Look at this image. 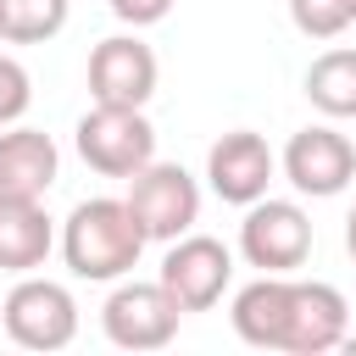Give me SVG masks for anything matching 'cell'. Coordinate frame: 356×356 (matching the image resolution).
<instances>
[{"label": "cell", "mask_w": 356, "mask_h": 356, "mask_svg": "<svg viewBox=\"0 0 356 356\" xmlns=\"http://www.w3.org/2000/svg\"><path fill=\"white\" fill-rule=\"evenodd\" d=\"M61 250L78 278H122L145 250V228L128 211V200H83L67 217Z\"/></svg>", "instance_id": "6da1fadb"}, {"label": "cell", "mask_w": 356, "mask_h": 356, "mask_svg": "<svg viewBox=\"0 0 356 356\" xmlns=\"http://www.w3.org/2000/svg\"><path fill=\"white\" fill-rule=\"evenodd\" d=\"M78 156L106 178H134L156 161V128L139 106H95L78 122Z\"/></svg>", "instance_id": "7a4b0ae2"}, {"label": "cell", "mask_w": 356, "mask_h": 356, "mask_svg": "<svg viewBox=\"0 0 356 356\" xmlns=\"http://www.w3.org/2000/svg\"><path fill=\"white\" fill-rule=\"evenodd\" d=\"M128 211L139 217L145 239H178L200 217V189L178 161H150L128 178Z\"/></svg>", "instance_id": "3957f363"}, {"label": "cell", "mask_w": 356, "mask_h": 356, "mask_svg": "<svg viewBox=\"0 0 356 356\" xmlns=\"http://www.w3.org/2000/svg\"><path fill=\"white\" fill-rule=\"evenodd\" d=\"M239 250L261 273H295L312 256V222L295 200H250L239 222Z\"/></svg>", "instance_id": "277c9868"}, {"label": "cell", "mask_w": 356, "mask_h": 356, "mask_svg": "<svg viewBox=\"0 0 356 356\" xmlns=\"http://www.w3.org/2000/svg\"><path fill=\"white\" fill-rule=\"evenodd\" d=\"M6 334L22 350H61L78 334V306L61 284L50 278H22L6 295Z\"/></svg>", "instance_id": "5b68a950"}, {"label": "cell", "mask_w": 356, "mask_h": 356, "mask_svg": "<svg viewBox=\"0 0 356 356\" xmlns=\"http://www.w3.org/2000/svg\"><path fill=\"white\" fill-rule=\"evenodd\" d=\"M178 317H184V306L167 295L161 278L156 284H122L106 300V334L122 350H161L178 334Z\"/></svg>", "instance_id": "8992f818"}, {"label": "cell", "mask_w": 356, "mask_h": 356, "mask_svg": "<svg viewBox=\"0 0 356 356\" xmlns=\"http://www.w3.org/2000/svg\"><path fill=\"white\" fill-rule=\"evenodd\" d=\"M89 95L95 106H145L156 95V56L134 33H111L89 50Z\"/></svg>", "instance_id": "52a82bcc"}, {"label": "cell", "mask_w": 356, "mask_h": 356, "mask_svg": "<svg viewBox=\"0 0 356 356\" xmlns=\"http://www.w3.org/2000/svg\"><path fill=\"white\" fill-rule=\"evenodd\" d=\"M228 278H234V256H228L222 239H206V234L178 239V245L167 250V261H161V284H167V295H172L184 312L217 306L222 289H228Z\"/></svg>", "instance_id": "ba28073f"}, {"label": "cell", "mask_w": 356, "mask_h": 356, "mask_svg": "<svg viewBox=\"0 0 356 356\" xmlns=\"http://www.w3.org/2000/svg\"><path fill=\"white\" fill-rule=\"evenodd\" d=\"M284 172L300 195H339L356 178V145L334 128H300L284 150Z\"/></svg>", "instance_id": "9c48e42d"}, {"label": "cell", "mask_w": 356, "mask_h": 356, "mask_svg": "<svg viewBox=\"0 0 356 356\" xmlns=\"http://www.w3.org/2000/svg\"><path fill=\"white\" fill-rule=\"evenodd\" d=\"M206 178H211V189H217L222 200H234V206L261 200V195H267V178H273V150H267V139L250 134V128L222 134V139L211 145V156H206Z\"/></svg>", "instance_id": "30bf717a"}, {"label": "cell", "mask_w": 356, "mask_h": 356, "mask_svg": "<svg viewBox=\"0 0 356 356\" xmlns=\"http://www.w3.org/2000/svg\"><path fill=\"white\" fill-rule=\"evenodd\" d=\"M345 345V295L334 284H289V328H284V350L295 356H323Z\"/></svg>", "instance_id": "8fae6325"}, {"label": "cell", "mask_w": 356, "mask_h": 356, "mask_svg": "<svg viewBox=\"0 0 356 356\" xmlns=\"http://www.w3.org/2000/svg\"><path fill=\"white\" fill-rule=\"evenodd\" d=\"M56 184V145L39 128L0 134V200H39Z\"/></svg>", "instance_id": "7c38bea8"}, {"label": "cell", "mask_w": 356, "mask_h": 356, "mask_svg": "<svg viewBox=\"0 0 356 356\" xmlns=\"http://www.w3.org/2000/svg\"><path fill=\"white\" fill-rule=\"evenodd\" d=\"M234 328L256 350H284V328H289V284H284V273H261L256 284H245L234 295Z\"/></svg>", "instance_id": "4fadbf2b"}, {"label": "cell", "mask_w": 356, "mask_h": 356, "mask_svg": "<svg viewBox=\"0 0 356 356\" xmlns=\"http://www.w3.org/2000/svg\"><path fill=\"white\" fill-rule=\"evenodd\" d=\"M50 256V217L39 200H0V267L6 273H33Z\"/></svg>", "instance_id": "5bb4252c"}, {"label": "cell", "mask_w": 356, "mask_h": 356, "mask_svg": "<svg viewBox=\"0 0 356 356\" xmlns=\"http://www.w3.org/2000/svg\"><path fill=\"white\" fill-rule=\"evenodd\" d=\"M306 100L323 117H356V50H323L306 72Z\"/></svg>", "instance_id": "9a60e30c"}, {"label": "cell", "mask_w": 356, "mask_h": 356, "mask_svg": "<svg viewBox=\"0 0 356 356\" xmlns=\"http://www.w3.org/2000/svg\"><path fill=\"white\" fill-rule=\"evenodd\" d=\"M61 22H67V0H0V39L11 44L56 39Z\"/></svg>", "instance_id": "2e32d148"}, {"label": "cell", "mask_w": 356, "mask_h": 356, "mask_svg": "<svg viewBox=\"0 0 356 356\" xmlns=\"http://www.w3.org/2000/svg\"><path fill=\"white\" fill-rule=\"evenodd\" d=\"M289 17L306 39H334L345 33L356 17H350V0H289Z\"/></svg>", "instance_id": "e0dca14e"}, {"label": "cell", "mask_w": 356, "mask_h": 356, "mask_svg": "<svg viewBox=\"0 0 356 356\" xmlns=\"http://www.w3.org/2000/svg\"><path fill=\"white\" fill-rule=\"evenodd\" d=\"M28 100H33V89H28V72H22V61L0 56V122H17V117L28 111Z\"/></svg>", "instance_id": "ac0fdd59"}, {"label": "cell", "mask_w": 356, "mask_h": 356, "mask_svg": "<svg viewBox=\"0 0 356 356\" xmlns=\"http://www.w3.org/2000/svg\"><path fill=\"white\" fill-rule=\"evenodd\" d=\"M111 11L122 22H134V28H145V22H161L172 11V0H111Z\"/></svg>", "instance_id": "d6986e66"}, {"label": "cell", "mask_w": 356, "mask_h": 356, "mask_svg": "<svg viewBox=\"0 0 356 356\" xmlns=\"http://www.w3.org/2000/svg\"><path fill=\"white\" fill-rule=\"evenodd\" d=\"M345 250H350V256H356V211H350V217H345Z\"/></svg>", "instance_id": "ffe728a7"}, {"label": "cell", "mask_w": 356, "mask_h": 356, "mask_svg": "<svg viewBox=\"0 0 356 356\" xmlns=\"http://www.w3.org/2000/svg\"><path fill=\"white\" fill-rule=\"evenodd\" d=\"M350 17H356V0H350Z\"/></svg>", "instance_id": "44dd1931"}]
</instances>
